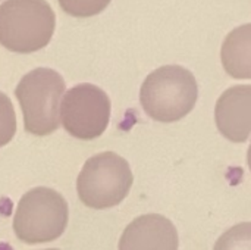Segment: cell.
Listing matches in <instances>:
<instances>
[{
    "instance_id": "14",
    "label": "cell",
    "mask_w": 251,
    "mask_h": 250,
    "mask_svg": "<svg viewBox=\"0 0 251 250\" xmlns=\"http://www.w3.org/2000/svg\"><path fill=\"white\" fill-rule=\"evenodd\" d=\"M46 250H59V249H46Z\"/></svg>"
},
{
    "instance_id": "4",
    "label": "cell",
    "mask_w": 251,
    "mask_h": 250,
    "mask_svg": "<svg viewBox=\"0 0 251 250\" xmlns=\"http://www.w3.org/2000/svg\"><path fill=\"white\" fill-rule=\"evenodd\" d=\"M69 220L68 203L62 194L47 187H35L19 200L13 231L26 245L53 242L63 234Z\"/></svg>"
},
{
    "instance_id": "3",
    "label": "cell",
    "mask_w": 251,
    "mask_h": 250,
    "mask_svg": "<svg viewBox=\"0 0 251 250\" xmlns=\"http://www.w3.org/2000/svg\"><path fill=\"white\" fill-rule=\"evenodd\" d=\"M65 80L50 68H35L25 74L15 88L24 115V128L34 136L54 133L60 124V99Z\"/></svg>"
},
{
    "instance_id": "12",
    "label": "cell",
    "mask_w": 251,
    "mask_h": 250,
    "mask_svg": "<svg viewBox=\"0 0 251 250\" xmlns=\"http://www.w3.org/2000/svg\"><path fill=\"white\" fill-rule=\"evenodd\" d=\"M16 133V115L10 99L0 91V147L12 141Z\"/></svg>"
},
{
    "instance_id": "8",
    "label": "cell",
    "mask_w": 251,
    "mask_h": 250,
    "mask_svg": "<svg viewBox=\"0 0 251 250\" xmlns=\"http://www.w3.org/2000/svg\"><path fill=\"white\" fill-rule=\"evenodd\" d=\"M175 225L159 214L135 218L122 233L119 250H178Z\"/></svg>"
},
{
    "instance_id": "1",
    "label": "cell",
    "mask_w": 251,
    "mask_h": 250,
    "mask_svg": "<svg viewBox=\"0 0 251 250\" xmlns=\"http://www.w3.org/2000/svg\"><path fill=\"white\" fill-rule=\"evenodd\" d=\"M199 85L194 75L179 66H160L144 80L140 102L144 112L159 122H175L187 116L196 106Z\"/></svg>"
},
{
    "instance_id": "9",
    "label": "cell",
    "mask_w": 251,
    "mask_h": 250,
    "mask_svg": "<svg viewBox=\"0 0 251 250\" xmlns=\"http://www.w3.org/2000/svg\"><path fill=\"white\" fill-rule=\"evenodd\" d=\"M221 60L226 74L237 80H251V24L232 29L222 43Z\"/></svg>"
},
{
    "instance_id": "10",
    "label": "cell",
    "mask_w": 251,
    "mask_h": 250,
    "mask_svg": "<svg viewBox=\"0 0 251 250\" xmlns=\"http://www.w3.org/2000/svg\"><path fill=\"white\" fill-rule=\"evenodd\" d=\"M213 250H251V222H241L225 231Z\"/></svg>"
},
{
    "instance_id": "6",
    "label": "cell",
    "mask_w": 251,
    "mask_h": 250,
    "mask_svg": "<svg viewBox=\"0 0 251 250\" xmlns=\"http://www.w3.org/2000/svg\"><path fill=\"white\" fill-rule=\"evenodd\" d=\"M110 99L94 84H78L66 91L60 105V121L68 134L79 140L100 137L110 121Z\"/></svg>"
},
{
    "instance_id": "13",
    "label": "cell",
    "mask_w": 251,
    "mask_h": 250,
    "mask_svg": "<svg viewBox=\"0 0 251 250\" xmlns=\"http://www.w3.org/2000/svg\"><path fill=\"white\" fill-rule=\"evenodd\" d=\"M247 162H249V168H250L251 171V143L250 147H249V152H247Z\"/></svg>"
},
{
    "instance_id": "5",
    "label": "cell",
    "mask_w": 251,
    "mask_h": 250,
    "mask_svg": "<svg viewBox=\"0 0 251 250\" xmlns=\"http://www.w3.org/2000/svg\"><path fill=\"white\" fill-rule=\"evenodd\" d=\"M129 164L113 152L90 158L76 180L79 200L93 209H107L119 205L132 187Z\"/></svg>"
},
{
    "instance_id": "7",
    "label": "cell",
    "mask_w": 251,
    "mask_h": 250,
    "mask_svg": "<svg viewBox=\"0 0 251 250\" xmlns=\"http://www.w3.org/2000/svg\"><path fill=\"white\" fill-rule=\"evenodd\" d=\"M215 121L225 139L244 143L251 134V85L225 90L216 102Z\"/></svg>"
},
{
    "instance_id": "11",
    "label": "cell",
    "mask_w": 251,
    "mask_h": 250,
    "mask_svg": "<svg viewBox=\"0 0 251 250\" xmlns=\"http://www.w3.org/2000/svg\"><path fill=\"white\" fill-rule=\"evenodd\" d=\"M112 0H59L62 10L75 18H91L101 13Z\"/></svg>"
},
{
    "instance_id": "2",
    "label": "cell",
    "mask_w": 251,
    "mask_h": 250,
    "mask_svg": "<svg viewBox=\"0 0 251 250\" xmlns=\"http://www.w3.org/2000/svg\"><path fill=\"white\" fill-rule=\"evenodd\" d=\"M54 28L56 15L46 0H4L0 4V44L10 52L44 49Z\"/></svg>"
}]
</instances>
